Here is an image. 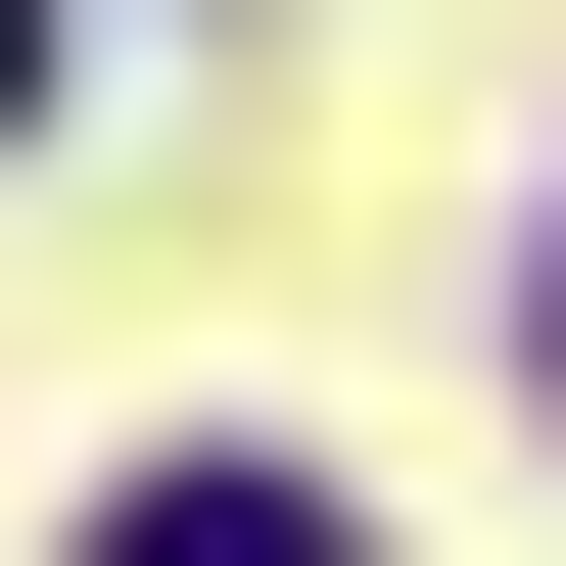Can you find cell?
<instances>
[{"label":"cell","instance_id":"obj_1","mask_svg":"<svg viewBox=\"0 0 566 566\" xmlns=\"http://www.w3.org/2000/svg\"><path fill=\"white\" fill-rule=\"evenodd\" d=\"M95 566H378L331 472H95Z\"/></svg>","mask_w":566,"mask_h":566},{"label":"cell","instance_id":"obj_2","mask_svg":"<svg viewBox=\"0 0 566 566\" xmlns=\"http://www.w3.org/2000/svg\"><path fill=\"white\" fill-rule=\"evenodd\" d=\"M0 95H48V0H0Z\"/></svg>","mask_w":566,"mask_h":566}]
</instances>
